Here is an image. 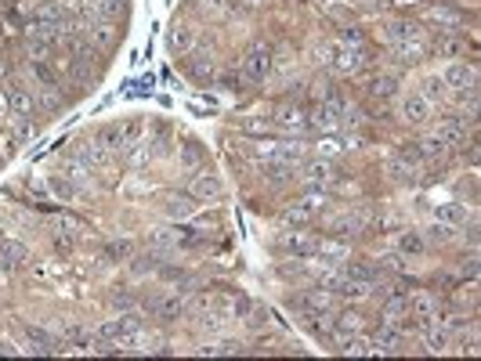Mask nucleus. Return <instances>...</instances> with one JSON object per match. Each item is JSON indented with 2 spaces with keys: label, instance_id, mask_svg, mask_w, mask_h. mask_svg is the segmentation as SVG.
Returning <instances> with one entry per match:
<instances>
[{
  "label": "nucleus",
  "instance_id": "obj_1",
  "mask_svg": "<svg viewBox=\"0 0 481 361\" xmlns=\"http://www.w3.org/2000/svg\"><path fill=\"white\" fill-rule=\"evenodd\" d=\"M98 336H101V339H109V344H116V347L134 344V339L141 336V318H134V314L113 318V322H106V325L98 329Z\"/></svg>",
  "mask_w": 481,
  "mask_h": 361
},
{
  "label": "nucleus",
  "instance_id": "obj_2",
  "mask_svg": "<svg viewBox=\"0 0 481 361\" xmlns=\"http://www.w3.org/2000/svg\"><path fill=\"white\" fill-rule=\"evenodd\" d=\"M268 73H271V47L268 44H254L243 54V76L250 83H261Z\"/></svg>",
  "mask_w": 481,
  "mask_h": 361
},
{
  "label": "nucleus",
  "instance_id": "obj_3",
  "mask_svg": "<svg viewBox=\"0 0 481 361\" xmlns=\"http://www.w3.org/2000/svg\"><path fill=\"white\" fill-rule=\"evenodd\" d=\"M442 83H445V87H452V91H459V94H474L478 91V69L467 66V61H456V66L445 69Z\"/></svg>",
  "mask_w": 481,
  "mask_h": 361
},
{
  "label": "nucleus",
  "instance_id": "obj_4",
  "mask_svg": "<svg viewBox=\"0 0 481 361\" xmlns=\"http://www.w3.org/2000/svg\"><path fill=\"white\" fill-rule=\"evenodd\" d=\"M275 246H279L282 253H289V257L304 260V257H315L319 239H308V235H301V231H282V235L275 239Z\"/></svg>",
  "mask_w": 481,
  "mask_h": 361
},
{
  "label": "nucleus",
  "instance_id": "obj_5",
  "mask_svg": "<svg viewBox=\"0 0 481 361\" xmlns=\"http://www.w3.org/2000/svg\"><path fill=\"white\" fill-rule=\"evenodd\" d=\"M275 126H279V131H289V134H304V131H311L308 112L301 109V105H279V109H275Z\"/></svg>",
  "mask_w": 481,
  "mask_h": 361
},
{
  "label": "nucleus",
  "instance_id": "obj_6",
  "mask_svg": "<svg viewBox=\"0 0 481 361\" xmlns=\"http://www.w3.org/2000/svg\"><path fill=\"white\" fill-rule=\"evenodd\" d=\"M405 307H409V314L416 318V322H431V318L438 314V296L427 293V289H416L412 296H405Z\"/></svg>",
  "mask_w": 481,
  "mask_h": 361
},
{
  "label": "nucleus",
  "instance_id": "obj_7",
  "mask_svg": "<svg viewBox=\"0 0 481 361\" xmlns=\"http://www.w3.org/2000/svg\"><path fill=\"white\" fill-rule=\"evenodd\" d=\"M319 209H322V196H319V192H311L308 199H301L297 206H289V209H286V224H297V228H301V224H311Z\"/></svg>",
  "mask_w": 481,
  "mask_h": 361
},
{
  "label": "nucleus",
  "instance_id": "obj_8",
  "mask_svg": "<svg viewBox=\"0 0 481 361\" xmlns=\"http://www.w3.org/2000/svg\"><path fill=\"white\" fill-rule=\"evenodd\" d=\"M8 109L15 112V116H22V119H33V112H36V98L26 91V87H18V83H11L8 87Z\"/></svg>",
  "mask_w": 481,
  "mask_h": 361
},
{
  "label": "nucleus",
  "instance_id": "obj_9",
  "mask_svg": "<svg viewBox=\"0 0 481 361\" xmlns=\"http://www.w3.org/2000/svg\"><path fill=\"white\" fill-rule=\"evenodd\" d=\"M26 344H29V351L33 354H62L66 351V344H62V339H55L51 332H44V329H26Z\"/></svg>",
  "mask_w": 481,
  "mask_h": 361
},
{
  "label": "nucleus",
  "instance_id": "obj_10",
  "mask_svg": "<svg viewBox=\"0 0 481 361\" xmlns=\"http://www.w3.org/2000/svg\"><path fill=\"white\" fill-rule=\"evenodd\" d=\"M29 260V253L22 242H11V239H0V271H15Z\"/></svg>",
  "mask_w": 481,
  "mask_h": 361
},
{
  "label": "nucleus",
  "instance_id": "obj_11",
  "mask_svg": "<svg viewBox=\"0 0 481 361\" xmlns=\"http://www.w3.org/2000/svg\"><path fill=\"white\" fill-rule=\"evenodd\" d=\"M76 152H80V159L87 163L91 170H106V166L113 163V156H109V148L101 145V141H83V145L76 148Z\"/></svg>",
  "mask_w": 481,
  "mask_h": 361
},
{
  "label": "nucleus",
  "instance_id": "obj_12",
  "mask_svg": "<svg viewBox=\"0 0 481 361\" xmlns=\"http://www.w3.org/2000/svg\"><path fill=\"white\" fill-rule=\"evenodd\" d=\"M83 33H87V40H94V47H113V40H116V26L106 22V18H91L87 26H83Z\"/></svg>",
  "mask_w": 481,
  "mask_h": 361
},
{
  "label": "nucleus",
  "instance_id": "obj_13",
  "mask_svg": "<svg viewBox=\"0 0 481 361\" xmlns=\"http://www.w3.org/2000/svg\"><path fill=\"white\" fill-rule=\"evenodd\" d=\"M402 112H405L409 123H427L431 112H434V105H431L424 94H409V98L402 101Z\"/></svg>",
  "mask_w": 481,
  "mask_h": 361
},
{
  "label": "nucleus",
  "instance_id": "obj_14",
  "mask_svg": "<svg viewBox=\"0 0 481 361\" xmlns=\"http://www.w3.org/2000/svg\"><path fill=\"white\" fill-rule=\"evenodd\" d=\"M373 354H399L402 351V332H394V329H387V325H380V332L373 336Z\"/></svg>",
  "mask_w": 481,
  "mask_h": 361
},
{
  "label": "nucleus",
  "instance_id": "obj_15",
  "mask_svg": "<svg viewBox=\"0 0 481 361\" xmlns=\"http://www.w3.org/2000/svg\"><path fill=\"white\" fill-rule=\"evenodd\" d=\"M80 4L91 18H106V22H113L120 15V0H80Z\"/></svg>",
  "mask_w": 481,
  "mask_h": 361
},
{
  "label": "nucleus",
  "instance_id": "obj_16",
  "mask_svg": "<svg viewBox=\"0 0 481 361\" xmlns=\"http://www.w3.org/2000/svg\"><path fill=\"white\" fill-rule=\"evenodd\" d=\"M149 307H152L156 318H166V322H171V318H181V311H185L181 296H159V300H152Z\"/></svg>",
  "mask_w": 481,
  "mask_h": 361
},
{
  "label": "nucleus",
  "instance_id": "obj_17",
  "mask_svg": "<svg viewBox=\"0 0 481 361\" xmlns=\"http://www.w3.org/2000/svg\"><path fill=\"white\" fill-rule=\"evenodd\" d=\"M333 181V174H329V163H311L308 170H304V184L311 188V192H319V188H326Z\"/></svg>",
  "mask_w": 481,
  "mask_h": 361
},
{
  "label": "nucleus",
  "instance_id": "obj_18",
  "mask_svg": "<svg viewBox=\"0 0 481 361\" xmlns=\"http://www.w3.org/2000/svg\"><path fill=\"white\" fill-rule=\"evenodd\" d=\"M62 177H66L69 184H87L91 181V166L87 163H76V159H66V163H62Z\"/></svg>",
  "mask_w": 481,
  "mask_h": 361
},
{
  "label": "nucleus",
  "instance_id": "obj_19",
  "mask_svg": "<svg viewBox=\"0 0 481 361\" xmlns=\"http://www.w3.org/2000/svg\"><path fill=\"white\" fill-rule=\"evenodd\" d=\"M452 239H456V228L445 224V221L431 224V228H427V235H424V242H431V246H449Z\"/></svg>",
  "mask_w": 481,
  "mask_h": 361
},
{
  "label": "nucleus",
  "instance_id": "obj_20",
  "mask_svg": "<svg viewBox=\"0 0 481 361\" xmlns=\"http://www.w3.org/2000/svg\"><path fill=\"white\" fill-rule=\"evenodd\" d=\"M192 44H196V29H192V26H174L171 47H174L178 54H188V51H192Z\"/></svg>",
  "mask_w": 481,
  "mask_h": 361
},
{
  "label": "nucleus",
  "instance_id": "obj_21",
  "mask_svg": "<svg viewBox=\"0 0 481 361\" xmlns=\"http://www.w3.org/2000/svg\"><path fill=\"white\" fill-rule=\"evenodd\" d=\"M344 274H347L351 282H366V286H376V282H380V271L369 267V264H347Z\"/></svg>",
  "mask_w": 481,
  "mask_h": 361
},
{
  "label": "nucleus",
  "instance_id": "obj_22",
  "mask_svg": "<svg viewBox=\"0 0 481 361\" xmlns=\"http://www.w3.org/2000/svg\"><path fill=\"white\" fill-rule=\"evenodd\" d=\"M359 329H362V318L354 314V311H340V314H337V322H333V332H337V336L359 332Z\"/></svg>",
  "mask_w": 481,
  "mask_h": 361
},
{
  "label": "nucleus",
  "instance_id": "obj_23",
  "mask_svg": "<svg viewBox=\"0 0 481 361\" xmlns=\"http://www.w3.org/2000/svg\"><path fill=\"white\" fill-rule=\"evenodd\" d=\"M192 209H196L192 196H171V199H166V214H171V217H188Z\"/></svg>",
  "mask_w": 481,
  "mask_h": 361
},
{
  "label": "nucleus",
  "instance_id": "obj_24",
  "mask_svg": "<svg viewBox=\"0 0 481 361\" xmlns=\"http://www.w3.org/2000/svg\"><path fill=\"white\" fill-rule=\"evenodd\" d=\"M347 246L344 242H333V239H322L319 249H315V257H329V260H347Z\"/></svg>",
  "mask_w": 481,
  "mask_h": 361
},
{
  "label": "nucleus",
  "instance_id": "obj_25",
  "mask_svg": "<svg viewBox=\"0 0 481 361\" xmlns=\"http://www.w3.org/2000/svg\"><path fill=\"white\" fill-rule=\"evenodd\" d=\"M362 66V51H340L337 58H333V69L337 73H354Z\"/></svg>",
  "mask_w": 481,
  "mask_h": 361
},
{
  "label": "nucleus",
  "instance_id": "obj_26",
  "mask_svg": "<svg viewBox=\"0 0 481 361\" xmlns=\"http://www.w3.org/2000/svg\"><path fill=\"white\" fill-rule=\"evenodd\" d=\"M394 87H399V83H394V76H373L366 91H369L373 98H391V94H394Z\"/></svg>",
  "mask_w": 481,
  "mask_h": 361
},
{
  "label": "nucleus",
  "instance_id": "obj_27",
  "mask_svg": "<svg viewBox=\"0 0 481 361\" xmlns=\"http://www.w3.org/2000/svg\"><path fill=\"white\" fill-rule=\"evenodd\" d=\"M192 192H196L199 199H217V196H221V181H217V177H196Z\"/></svg>",
  "mask_w": 481,
  "mask_h": 361
},
{
  "label": "nucleus",
  "instance_id": "obj_28",
  "mask_svg": "<svg viewBox=\"0 0 481 361\" xmlns=\"http://www.w3.org/2000/svg\"><path fill=\"white\" fill-rule=\"evenodd\" d=\"M438 221H445V224H464L467 221V209L459 206V202H449V206H438Z\"/></svg>",
  "mask_w": 481,
  "mask_h": 361
},
{
  "label": "nucleus",
  "instance_id": "obj_29",
  "mask_svg": "<svg viewBox=\"0 0 481 361\" xmlns=\"http://www.w3.org/2000/svg\"><path fill=\"white\" fill-rule=\"evenodd\" d=\"M94 141H101L106 148H120L123 145V126H101V131L94 134Z\"/></svg>",
  "mask_w": 481,
  "mask_h": 361
},
{
  "label": "nucleus",
  "instance_id": "obj_30",
  "mask_svg": "<svg viewBox=\"0 0 481 361\" xmlns=\"http://www.w3.org/2000/svg\"><path fill=\"white\" fill-rule=\"evenodd\" d=\"M420 94H424L431 105H434V101H442V98H445V83H442V76H431V80H424V91H420Z\"/></svg>",
  "mask_w": 481,
  "mask_h": 361
},
{
  "label": "nucleus",
  "instance_id": "obj_31",
  "mask_svg": "<svg viewBox=\"0 0 481 361\" xmlns=\"http://www.w3.org/2000/svg\"><path fill=\"white\" fill-rule=\"evenodd\" d=\"M33 76H36L40 83H44V87H58V76H55V69H48L40 58H33Z\"/></svg>",
  "mask_w": 481,
  "mask_h": 361
},
{
  "label": "nucleus",
  "instance_id": "obj_32",
  "mask_svg": "<svg viewBox=\"0 0 481 361\" xmlns=\"http://www.w3.org/2000/svg\"><path fill=\"white\" fill-rule=\"evenodd\" d=\"M424 246H427L424 235H416V231H405V235L399 239V249H402V253H424Z\"/></svg>",
  "mask_w": 481,
  "mask_h": 361
},
{
  "label": "nucleus",
  "instance_id": "obj_33",
  "mask_svg": "<svg viewBox=\"0 0 481 361\" xmlns=\"http://www.w3.org/2000/svg\"><path fill=\"white\" fill-rule=\"evenodd\" d=\"M134 145H141V123H127V126H123V145L120 148H134Z\"/></svg>",
  "mask_w": 481,
  "mask_h": 361
},
{
  "label": "nucleus",
  "instance_id": "obj_34",
  "mask_svg": "<svg viewBox=\"0 0 481 361\" xmlns=\"http://www.w3.org/2000/svg\"><path fill=\"white\" fill-rule=\"evenodd\" d=\"M427 15L434 18V22H445V26H456V15H452V11H445V8H431Z\"/></svg>",
  "mask_w": 481,
  "mask_h": 361
},
{
  "label": "nucleus",
  "instance_id": "obj_35",
  "mask_svg": "<svg viewBox=\"0 0 481 361\" xmlns=\"http://www.w3.org/2000/svg\"><path fill=\"white\" fill-rule=\"evenodd\" d=\"M239 344H214V347H203V354H236Z\"/></svg>",
  "mask_w": 481,
  "mask_h": 361
},
{
  "label": "nucleus",
  "instance_id": "obj_36",
  "mask_svg": "<svg viewBox=\"0 0 481 361\" xmlns=\"http://www.w3.org/2000/svg\"><path fill=\"white\" fill-rule=\"evenodd\" d=\"M340 40H344V44H362V33L347 26V29H340Z\"/></svg>",
  "mask_w": 481,
  "mask_h": 361
},
{
  "label": "nucleus",
  "instance_id": "obj_37",
  "mask_svg": "<svg viewBox=\"0 0 481 361\" xmlns=\"http://www.w3.org/2000/svg\"><path fill=\"white\" fill-rule=\"evenodd\" d=\"M131 253V242H113L109 246V257H127Z\"/></svg>",
  "mask_w": 481,
  "mask_h": 361
},
{
  "label": "nucleus",
  "instance_id": "obj_38",
  "mask_svg": "<svg viewBox=\"0 0 481 361\" xmlns=\"http://www.w3.org/2000/svg\"><path fill=\"white\" fill-rule=\"evenodd\" d=\"M0 354H15V351H11V347H8V344H4V347H0Z\"/></svg>",
  "mask_w": 481,
  "mask_h": 361
},
{
  "label": "nucleus",
  "instance_id": "obj_39",
  "mask_svg": "<svg viewBox=\"0 0 481 361\" xmlns=\"http://www.w3.org/2000/svg\"><path fill=\"white\" fill-rule=\"evenodd\" d=\"M0 239H4V231H0Z\"/></svg>",
  "mask_w": 481,
  "mask_h": 361
},
{
  "label": "nucleus",
  "instance_id": "obj_40",
  "mask_svg": "<svg viewBox=\"0 0 481 361\" xmlns=\"http://www.w3.org/2000/svg\"><path fill=\"white\" fill-rule=\"evenodd\" d=\"M0 73H4V66H0Z\"/></svg>",
  "mask_w": 481,
  "mask_h": 361
}]
</instances>
